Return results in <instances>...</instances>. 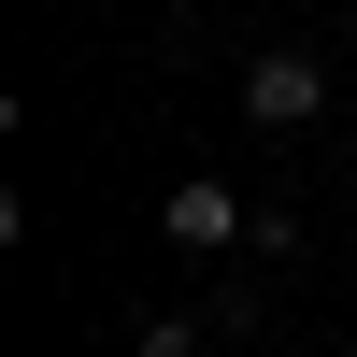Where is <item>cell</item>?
<instances>
[{"mask_svg": "<svg viewBox=\"0 0 357 357\" xmlns=\"http://www.w3.org/2000/svg\"><path fill=\"white\" fill-rule=\"evenodd\" d=\"M158 243H172V257H229V243H257V200L215 186V172H186V186L158 200Z\"/></svg>", "mask_w": 357, "mask_h": 357, "instance_id": "cell-1", "label": "cell"}, {"mask_svg": "<svg viewBox=\"0 0 357 357\" xmlns=\"http://www.w3.org/2000/svg\"><path fill=\"white\" fill-rule=\"evenodd\" d=\"M129 357H215V343H200V329H186V314H158V329H143Z\"/></svg>", "mask_w": 357, "mask_h": 357, "instance_id": "cell-3", "label": "cell"}, {"mask_svg": "<svg viewBox=\"0 0 357 357\" xmlns=\"http://www.w3.org/2000/svg\"><path fill=\"white\" fill-rule=\"evenodd\" d=\"M243 114L257 129H314V114H329V57H301V43L243 57Z\"/></svg>", "mask_w": 357, "mask_h": 357, "instance_id": "cell-2", "label": "cell"}]
</instances>
